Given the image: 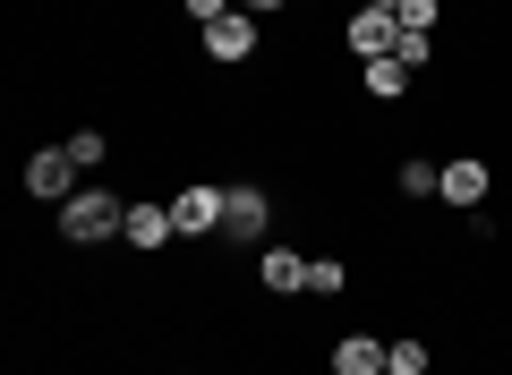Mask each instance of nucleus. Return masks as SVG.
I'll list each match as a JSON object with an SVG mask.
<instances>
[{
    "label": "nucleus",
    "instance_id": "nucleus-11",
    "mask_svg": "<svg viewBox=\"0 0 512 375\" xmlns=\"http://www.w3.org/2000/svg\"><path fill=\"white\" fill-rule=\"evenodd\" d=\"M410 77H419V69H402L393 52H384V60H359V86L376 94V103H402V94H410Z\"/></svg>",
    "mask_w": 512,
    "mask_h": 375
},
{
    "label": "nucleus",
    "instance_id": "nucleus-3",
    "mask_svg": "<svg viewBox=\"0 0 512 375\" xmlns=\"http://www.w3.org/2000/svg\"><path fill=\"white\" fill-rule=\"evenodd\" d=\"M77 162H69V145H43V154H26V197H52V205H69L77 197Z\"/></svg>",
    "mask_w": 512,
    "mask_h": 375
},
{
    "label": "nucleus",
    "instance_id": "nucleus-16",
    "mask_svg": "<svg viewBox=\"0 0 512 375\" xmlns=\"http://www.w3.org/2000/svg\"><path fill=\"white\" fill-rule=\"evenodd\" d=\"M393 60H402V69H427V60H436V35H402V43H393Z\"/></svg>",
    "mask_w": 512,
    "mask_h": 375
},
{
    "label": "nucleus",
    "instance_id": "nucleus-14",
    "mask_svg": "<svg viewBox=\"0 0 512 375\" xmlns=\"http://www.w3.org/2000/svg\"><path fill=\"white\" fill-rule=\"evenodd\" d=\"M103 154H111V137H103V128H77V137H69V162H77V171H103Z\"/></svg>",
    "mask_w": 512,
    "mask_h": 375
},
{
    "label": "nucleus",
    "instance_id": "nucleus-10",
    "mask_svg": "<svg viewBox=\"0 0 512 375\" xmlns=\"http://www.w3.org/2000/svg\"><path fill=\"white\" fill-rule=\"evenodd\" d=\"M325 367H333V375H384V341H376V333H342Z\"/></svg>",
    "mask_w": 512,
    "mask_h": 375
},
{
    "label": "nucleus",
    "instance_id": "nucleus-7",
    "mask_svg": "<svg viewBox=\"0 0 512 375\" xmlns=\"http://www.w3.org/2000/svg\"><path fill=\"white\" fill-rule=\"evenodd\" d=\"M342 43H350V52H359V60H384V52H393V43H402V18H393V9H350Z\"/></svg>",
    "mask_w": 512,
    "mask_h": 375
},
{
    "label": "nucleus",
    "instance_id": "nucleus-4",
    "mask_svg": "<svg viewBox=\"0 0 512 375\" xmlns=\"http://www.w3.org/2000/svg\"><path fill=\"white\" fill-rule=\"evenodd\" d=\"M436 197L461 205V214H478V205L495 197V171H487L478 154H453V162H444V179H436Z\"/></svg>",
    "mask_w": 512,
    "mask_h": 375
},
{
    "label": "nucleus",
    "instance_id": "nucleus-21",
    "mask_svg": "<svg viewBox=\"0 0 512 375\" xmlns=\"http://www.w3.org/2000/svg\"><path fill=\"white\" fill-rule=\"evenodd\" d=\"M180 375H197V367H180Z\"/></svg>",
    "mask_w": 512,
    "mask_h": 375
},
{
    "label": "nucleus",
    "instance_id": "nucleus-19",
    "mask_svg": "<svg viewBox=\"0 0 512 375\" xmlns=\"http://www.w3.org/2000/svg\"><path fill=\"white\" fill-rule=\"evenodd\" d=\"M239 9H248V18H274V9H282V0H239Z\"/></svg>",
    "mask_w": 512,
    "mask_h": 375
},
{
    "label": "nucleus",
    "instance_id": "nucleus-17",
    "mask_svg": "<svg viewBox=\"0 0 512 375\" xmlns=\"http://www.w3.org/2000/svg\"><path fill=\"white\" fill-rule=\"evenodd\" d=\"M436 179H444V171H427V162H402V197H436Z\"/></svg>",
    "mask_w": 512,
    "mask_h": 375
},
{
    "label": "nucleus",
    "instance_id": "nucleus-5",
    "mask_svg": "<svg viewBox=\"0 0 512 375\" xmlns=\"http://www.w3.org/2000/svg\"><path fill=\"white\" fill-rule=\"evenodd\" d=\"M171 239H180L171 205H128V222H120V248H128V256H163Z\"/></svg>",
    "mask_w": 512,
    "mask_h": 375
},
{
    "label": "nucleus",
    "instance_id": "nucleus-1",
    "mask_svg": "<svg viewBox=\"0 0 512 375\" xmlns=\"http://www.w3.org/2000/svg\"><path fill=\"white\" fill-rule=\"evenodd\" d=\"M120 222H128V205L111 197V188H77V197L60 205V239H69V248H103V239H120Z\"/></svg>",
    "mask_w": 512,
    "mask_h": 375
},
{
    "label": "nucleus",
    "instance_id": "nucleus-6",
    "mask_svg": "<svg viewBox=\"0 0 512 375\" xmlns=\"http://www.w3.org/2000/svg\"><path fill=\"white\" fill-rule=\"evenodd\" d=\"M171 222H180V239H214L222 231V188H171Z\"/></svg>",
    "mask_w": 512,
    "mask_h": 375
},
{
    "label": "nucleus",
    "instance_id": "nucleus-12",
    "mask_svg": "<svg viewBox=\"0 0 512 375\" xmlns=\"http://www.w3.org/2000/svg\"><path fill=\"white\" fill-rule=\"evenodd\" d=\"M384 375H427V341H419V333L384 341Z\"/></svg>",
    "mask_w": 512,
    "mask_h": 375
},
{
    "label": "nucleus",
    "instance_id": "nucleus-2",
    "mask_svg": "<svg viewBox=\"0 0 512 375\" xmlns=\"http://www.w3.org/2000/svg\"><path fill=\"white\" fill-rule=\"evenodd\" d=\"M265 231H274V197H265L256 179H231V188H222V239L265 248Z\"/></svg>",
    "mask_w": 512,
    "mask_h": 375
},
{
    "label": "nucleus",
    "instance_id": "nucleus-8",
    "mask_svg": "<svg viewBox=\"0 0 512 375\" xmlns=\"http://www.w3.org/2000/svg\"><path fill=\"white\" fill-rule=\"evenodd\" d=\"M205 52H214L222 69H239V60H256V18H248V9H231V18H214V26H205Z\"/></svg>",
    "mask_w": 512,
    "mask_h": 375
},
{
    "label": "nucleus",
    "instance_id": "nucleus-9",
    "mask_svg": "<svg viewBox=\"0 0 512 375\" xmlns=\"http://www.w3.org/2000/svg\"><path fill=\"white\" fill-rule=\"evenodd\" d=\"M256 282L274 290V299H291V290H308V256L299 248H256Z\"/></svg>",
    "mask_w": 512,
    "mask_h": 375
},
{
    "label": "nucleus",
    "instance_id": "nucleus-13",
    "mask_svg": "<svg viewBox=\"0 0 512 375\" xmlns=\"http://www.w3.org/2000/svg\"><path fill=\"white\" fill-rule=\"evenodd\" d=\"M308 290H316V299H342V290H350V265H342V256H308Z\"/></svg>",
    "mask_w": 512,
    "mask_h": 375
},
{
    "label": "nucleus",
    "instance_id": "nucleus-20",
    "mask_svg": "<svg viewBox=\"0 0 512 375\" xmlns=\"http://www.w3.org/2000/svg\"><path fill=\"white\" fill-rule=\"evenodd\" d=\"M359 9H402V0H359Z\"/></svg>",
    "mask_w": 512,
    "mask_h": 375
},
{
    "label": "nucleus",
    "instance_id": "nucleus-18",
    "mask_svg": "<svg viewBox=\"0 0 512 375\" xmlns=\"http://www.w3.org/2000/svg\"><path fill=\"white\" fill-rule=\"evenodd\" d=\"M180 9H188V18H197V26H214V18H231L239 0H180Z\"/></svg>",
    "mask_w": 512,
    "mask_h": 375
},
{
    "label": "nucleus",
    "instance_id": "nucleus-15",
    "mask_svg": "<svg viewBox=\"0 0 512 375\" xmlns=\"http://www.w3.org/2000/svg\"><path fill=\"white\" fill-rule=\"evenodd\" d=\"M393 18H402V35H436V18H444V0H402V9H393Z\"/></svg>",
    "mask_w": 512,
    "mask_h": 375
}]
</instances>
